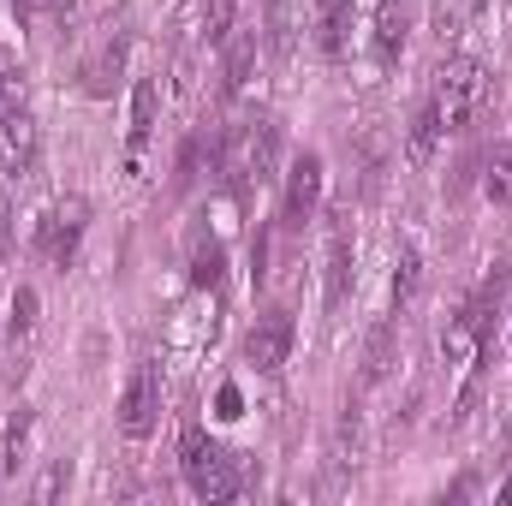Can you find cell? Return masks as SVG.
Masks as SVG:
<instances>
[{
    "instance_id": "obj_3",
    "label": "cell",
    "mask_w": 512,
    "mask_h": 506,
    "mask_svg": "<svg viewBox=\"0 0 512 506\" xmlns=\"http://www.w3.org/2000/svg\"><path fill=\"white\" fill-rule=\"evenodd\" d=\"M185 483L203 495V501H233L239 495V465L233 453H221L215 441H203L197 429L185 435Z\"/></svg>"
},
{
    "instance_id": "obj_20",
    "label": "cell",
    "mask_w": 512,
    "mask_h": 506,
    "mask_svg": "<svg viewBox=\"0 0 512 506\" xmlns=\"http://www.w3.org/2000/svg\"><path fill=\"white\" fill-rule=\"evenodd\" d=\"M477 340H483V334L471 328V316H459V322H447V328H441V352H447V358H471V346H477Z\"/></svg>"
},
{
    "instance_id": "obj_22",
    "label": "cell",
    "mask_w": 512,
    "mask_h": 506,
    "mask_svg": "<svg viewBox=\"0 0 512 506\" xmlns=\"http://www.w3.org/2000/svg\"><path fill=\"white\" fill-rule=\"evenodd\" d=\"M489 197H495V203L512 197V149H495V155H489Z\"/></svg>"
},
{
    "instance_id": "obj_1",
    "label": "cell",
    "mask_w": 512,
    "mask_h": 506,
    "mask_svg": "<svg viewBox=\"0 0 512 506\" xmlns=\"http://www.w3.org/2000/svg\"><path fill=\"white\" fill-rule=\"evenodd\" d=\"M483 102H489V66L483 60H447L441 78H435V96H429L441 131H465Z\"/></svg>"
},
{
    "instance_id": "obj_8",
    "label": "cell",
    "mask_w": 512,
    "mask_h": 506,
    "mask_svg": "<svg viewBox=\"0 0 512 506\" xmlns=\"http://www.w3.org/2000/svg\"><path fill=\"white\" fill-rule=\"evenodd\" d=\"M36 120L24 114V108H6L0 114V167L6 173H30V161H36Z\"/></svg>"
},
{
    "instance_id": "obj_5",
    "label": "cell",
    "mask_w": 512,
    "mask_h": 506,
    "mask_svg": "<svg viewBox=\"0 0 512 506\" xmlns=\"http://www.w3.org/2000/svg\"><path fill=\"white\" fill-rule=\"evenodd\" d=\"M84 197H66V203H54L48 209V221H42V233H36V245L48 251V262H72V251H78V239H84Z\"/></svg>"
},
{
    "instance_id": "obj_10",
    "label": "cell",
    "mask_w": 512,
    "mask_h": 506,
    "mask_svg": "<svg viewBox=\"0 0 512 506\" xmlns=\"http://www.w3.org/2000/svg\"><path fill=\"white\" fill-rule=\"evenodd\" d=\"M352 292V239H346V227L334 221L328 227V304H340Z\"/></svg>"
},
{
    "instance_id": "obj_6",
    "label": "cell",
    "mask_w": 512,
    "mask_h": 506,
    "mask_svg": "<svg viewBox=\"0 0 512 506\" xmlns=\"http://www.w3.org/2000/svg\"><path fill=\"white\" fill-rule=\"evenodd\" d=\"M286 358H292V316H262L245 334V364L256 376H274Z\"/></svg>"
},
{
    "instance_id": "obj_27",
    "label": "cell",
    "mask_w": 512,
    "mask_h": 506,
    "mask_svg": "<svg viewBox=\"0 0 512 506\" xmlns=\"http://www.w3.org/2000/svg\"><path fill=\"white\" fill-rule=\"evenodd\" d=\"M6 78H12V72H6V54H0V96H6Z\"/></svg>"
},
{
    "instance_id": "obj_26",
    "label": "cell",
    "mask_w": 512,
    "mask_h": 506,
    "mask_svg": "<svg viewBox=\"0 0 512 506\" xmlns=\"http://www.w3.org/2000/svg\"><path fill=\"white\" fill-rule=\"evenodd\" d=\"M12 6H18V18H36V12H42L48 0H12Z\"/></svg>"
},
{
    "instance_id": "obj_9",
    "label": "cell",
    "mask_w": 512,
    "mask_h": 506,
    "mask_svg": "<svg viewBox=\"0 0 512 506\" xmlns=\"http://www.w3.org/2000/svg\"><path fill=\"white\" fill-rule=\"evenodd\" d=\"M256 54H262L256 30H239V36H227V60H221V90H227V96H239V90L251 84Z\"/></svg>"
},
{
    "instance_id": "obj_24",
    "label": "cell",
    "mask_w": 512,
    "mask_h": 506,
    "mask_svg": "<svg viewBox=\"0 0 512 506\" xmlns=\"http://www.w3.org/2000/svg\"><path fill=\"white\" fill-rule=\"evenodd\" d=\"M215 280H221V251H215V245H209V251L197 245V286H215Z\"/></svg>"
},
{
    "instance_id": "obj_21",
    "label": "cell",
    "mask_w": 512,
    "mask_h": 506,
    "mask_svg": "<svg viewBox=\"0 0 512 506\" xmlns=\"http://www.w3.org/2000/svg\"><path fill=\"white\" fill-rule=\"evenodd\" d=\"M24 453H30V411L18 405V417L6 423V471H18V465H24Z\"/></svg>"
},
{
    "instance_id": "obj_12",
    "label": "cell",
    "mask_w": 512,
    "mask_h": 506,
    "mask_svg": "<svg viewBox=\"0 0 512 506\" xmlns=\"http://www.w3.org/2000/svg\"><path fill=\"white\" fill-rule=\"evenodd\" d=\"M441 137H447V131H441V120H435V108H423V114H417V120L405 126V161H411V167H423V161H435V149H441Z\"/></svg>"
},
{
    "instance_id": "obj_23",
    "label": "cell",
    "mask_w": 512,
    "mask_h": 506,
    "mask_svg": "<svg viewBox=\"0 0 512 506\" xmlns=\"http://www.w3.org/2000/svg\"><path fill=\"white\" fill-rule=\"evenodd\" d=\"M66 477H72V471H66V459H54V465L42 471V483H36V501L48 506L54 495H60V489H66Z\"/></svg>"
},
{
    "instance_id": "obj_19",
    "label": "cell",
    "mask_w": 512,
    "mask_h": 506,
    "mask_svg": "<svg viewBox=\"0 0 512 506\" xmlns=\"http://www.w3.org/2000/svg\"><path fill=\"white\" fill-rule=\"evenodd\" d=\"M239 18V0H203V42H227Z\"/></svg>"
},
{
    "instance_id": "obj_11",
    "label": "cell",
    "mask_w": 512,
    "mask_h": 506,
    "mask_svg": "<svg viewBox=\"0 0 512 506\" xmlns=\"http://www.w3.org/2000/svg\"><path fill=\"white\" fill-rule=\"evenodd\" d=\"M155 108H161V84H155V78H137V84H131V149L149 143V131H155Z\"/></svg>"
},
{
    "instance_id": "obj_15",
    "label": "cell",
    "mask_w": 512,
    "mask_h": 506,
    "mask_svg": "<svg viewBox=\"0 0 512 506\" xmlns=\"http://www.w3.org/2000/svg\"><path fill=\"white\" fill-rule=\"evenodd\" d=\"M30 334H36V292H30V286H18V292H12V304H6V340H12V352H18Z\"/></svg>"
},
{
    "instance_id": "obj_25",
    "label": "cell",
    "mask_w": 512,
    "mask_h": 506,
    "mask_svg": "<svg viewBox=\"0 0 512 506\" xmlns=\"http://www.w3.org/2000/svg\"><path fill=\"white\" fill-rule=\"evenodd\" d=\"M221 417H239V387H221Z\"/></svg>"
},
{
    "instance_id": "obj_13",
    "label": "cell",
    "mask_w": 512,
    "mask_h": 506,
    "mask_svg": "<svg viewBox=\"0 0 512 506\" xmlns=\"http://www.w3.org/2000/svg\"><path fill=\"white\" fill-rule=\"evenodd\" d=\"M393 346H399V334H393V322H376L370 328V340H364V381H387L393 376Z\"/></svg>"
},
{
    "instance_id": "obj_18",
    "label": "cell",
    "mask_w": 512,
    "mask_h": 506,
    "mask_svg": "<svg viewBox=\"0 0 512 506\" xmlns=\"http://www.w3.org/2000/svg\"><path fill=\"white\" fill-rule=\"evenodd\" d=\"M423 286V256L417 251H399L393 256V304H411Z\"/></svg>"
},
{
    "instance_id": "obj_7",
    "label": "cell",
    "mask_w": 512,
    "mask_h": 506,
    "mask_svg": "<svg viewBox=\"0 0 512 506\" xmlns=\"http://www.w3.org/2000/svg\"><path fill=\"white\" fill-rule=\"evenodd\" d=\"M316 203H322V161H316V155H298V161H292V173H286L280 221H286V227H304Z\"/></svg>"
},
{
    "instance_id": "obj_17",
    "label": "cell",
    "mask_w": 512,
    "mask_h": 506,
    "mask_svg": "<svg viewBox=\"0 0 512 506\" xmlns=\"http://www.w3.org/2000/svg\"><path fill=\"white\" fill-rule=\"evenodd\" d=\"M399 42H405V12H399V0H382V12H376V54L393 60Z\"/></svg>"
},
{
    "instance_id": "obj_14",
    "label": "cell",
    "mask_w": 512,
    "mask_h": 506,
    "mask_svg": "<svg viewBox=\"0 0 512 506\" xmlns=\"http://www.w3.org/2000/svg\"><path fill=\"white\" fill-rule=\"evenodd\" d=\"M120 66H126V36H114V42L84 66V90H90V96H108V90H114V78H120Z\"/></svg>"
},
{
    "instance_id": "obj_16",
    "label": "cell",
    "mask_w": 512,
    "mask_h": 506,
    "mask_svg": "<svg viewBox=\"0 0 512 506\" xmlns=\"http://www.w3.org/2000/svg\"><path fill=\"white\" fill-rule=\"evenodd\" d=\"M352 30V0H322V54H340Z\"/></svg>"
},
{
    "instance_id": "obj_2",
    "label": "cell",
    "mask_w": 512,
    "mask_h": 506,
    "mask_svg": "<svg viewBox=\"0 0 512 506\" xmlns=\"http://www.w3.org/2000/svg\"><path fill=\"white\" fill-rule=\"evenodd\" d=\"M274 155H280V126L274 120H245L221 137V167L245 185V179H262L274 173Z\"/></svg>"
},
{
    "instance_id": "obj_4",
    "label": "cell",
    "mask_w": 512,
    "mask_h": 506,
    "mask_svg": "<svg viewBox=\"0 0 512 506\" xmlns=\"http://www.w3.org/2000/svg\"><path fill=\"white\" fill-rule=\"evenodd\" d=\"M155 417H161V370L143 358L126 381V399H120V429H126V441H143V435L155 429Z\"/></svg>"
}]
</instances>
